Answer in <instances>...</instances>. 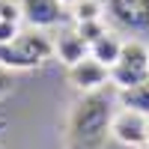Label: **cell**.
<instances>
[{"label":"cell","mask_w":149,"mask_h":149,"mask_svg":"<svg viewBox=\"0 0 149 149\" xmlns=\"http://www.w3.org/2000/svg\"><path fill=\"white\" fill-rule=\"evenodd\" d=\"M51 57H54V39L45 30H33V27L21 30L18 39L0 45V66L9 69V72L36 69Z\"/></svg>","instance_id":"obj_1"},{"label":"cell","mask_w":149,"mask_h":149,"mask_svg":"<svg viewBox=\"0 0 149 149\" xmlns=\"http://www.w3.org/2000/svg\"><path fill=\"white\" fill-rule=\"evenodd\" d=\"M110 102L102 93L84 95V102L74 107L72 113V137L84 143H95L102 134L110 128Z\"/></svg>","instance_id":"obj_2"},{"label":"cell","mask_w":149,"mask_h":149,"mask_svg":"<svg viewBox=\"0 0 149 149\" xmlns=\"http://www.w3.org/2000/svg\"><path fill=\"white\" fill-rule=\"evenodd\" d=\"M143 81H149V45L140 39H125L116 66L110 69V84L116 90H128Z\"/></svg>","instance_id":"obj_3"},{"label":"cell","mask_w":149,"mask_h":149,"mask_svg":"<svg viewBox=\"0 0 149 149\" xmlns=\"http://www.w3.org/2000/svg\"><path fill=\"white\" fill-rule=\"evenodd\" d=\"M146 131H149V119L140 116V113H134V110H125V107L110 116V128H107V134L116 143L131 146V149L146 146Z\"/></svg>","instance_id":"obj_4"},{"label":"cell","mask_w":149,"mask_h":149,"mask_svg":"<svg viewBox=\"0 0 149 149\" xmlns=\"http://www.w3.org/2000/svg\"><path fill=\"white\" fill-rule=\"evenodd\" d=\"M107 15L131 33H149V0H107Z\"/></svg>","instance_id":"obj_5"},{"label":"cell","mask_w":149,"mask_h":149,"mask_svg":"<svg viewBox=\"0 0 149 149\" xmlns=\"http://www.w3.org/2000/svg\"><path fill=\"white\" fill-rule=\"evenodd\" d=\"M69 81H72L74 90H81V93L90 95V93H98L104 84H110V69L102 66L98 60L86 57V60H81V63H74L69 69Z\"/></svg>","instance_id":"obj_6"},{"label":"cell","mask_w":149,"mask_h":149,"mask_svg":"<svg viewBox=\"0 0 149 149\" xmlns=\"http://www.w3.org/2000/svg\"><path fill=\"white\" fill-rule=\"evenodd\" d=\"M18 3H21L24 21L33 30H48V27H57L63 21V9L66 6L60 0H18Z\"/></svg>","instance_id":"obj_7"},{"label":"cell","mask_w":149,"mask_h":149,"mask_svg":"<svg viewBox=\"0 0 149 149\" xmlns=\"http://www.w3.org/2000/svg\"><path fill=\"white\" fill-rule=\"evenodd\" d=\"M54 57H57L63 66L72 69L74 63H81V60L90 57V45L78 36V30H60V33L54 36Z\"/></svg>","instance_id":"obj_8"},{"label":"cell","mask_w":149,"mask_h":149,"mask_svg":"<svg viewBox=\"0 0 149 149\" xmlns=\"http://www.w3.org/2000/svg\"><path fill=\"white\" fill-rule=\"evenodd\" d=\"M122 45H125V39H119L113 30H107L98 42H93V45H90V57H93V60H98L102 66L113 69V66H116V60H119V54H122Z\"/></svg>","instance_id":"obj_9"},{"label":"cell","mask_w":149,"mask_h":149,"mask_svg":"<svg viewBox=\"0 0 149 149\" xmlns=\"http://www.w3.org/2000/svg\"><path fill=\"white\" fill-rule=\"evenodd\" d=\"M116 102H119V107L134 110V113H140V116L149 119V81H143L137 86H128V90H119Z\"/></svg>","instance_id":"obj_10"},{"label":"cell","mask_w":149,"mask_h":149,"mask_svg":"<svg viewBox=\"0 0 149 149\" xmlns=\"http://www.w3.org/2000/svg\"><path fill=\"white\" fill-rule=\"evenodd\" d=\"M104 3L102 0H78L72 6V15H74V24L81 21H104Z\"/></svg>","instance_id":"obj_11"},{"label":"cell","mask_w":149,"mask_h":149,"mask_svg":"<svg viewBox=\"0 0 149 149\" xmlns=\"http://www.w3.org/2000/svg\"><path fill=\"white\" fill-rule=\"evenodd\" d=\"M74 30H78V36L86 42V45H93V42H98L102 36L107 33V27H104V21H81V24H74Z\"/></svg>","instance_id":"obj_12"},{"label":"cell","mask_w":149,"mask_h":149,"mask_svg":"<svg viewBox=\"0 0 149 149\" xmlns=\"http://www.w3.org/2000/svg\"><path fill=\"white\" fill-rule=\"evenodd\" d=\"M0 21H15V24L24 21V15H21V3H18V0H0Z\"/></svg>","instance_id":"obj_13"},{"label":"cell","mask_w":149,"mask_h":149,"mask_svg":"<svg viewBox=\"0 0 149 149\" xmlns=\"http://www.w3.org/2000/svg\"><path fill=\"white\" fill-rule=\"evenodd\" d=\"M18 36H21V27H18L15 21H0V45L18 39Z\"/></svg>","instance_id":"obj_14"},{"label":"cell","mask_w":149,"mask_h":149,"mask_svg":"<svg viewBox=\"0 0 149 149\" xmlns=\"http://www.w3.org/2000/svg\"><path fill=\"white\" fill-rule=\"evenodd\" d=\"M12 84H15V81H12V72H9V69H3V66H0V98H3V95H9V93H12Z\"/></svg>","instance_id":"obj_15"},{"label":"cell","mask_w":149,"mask_h":149,"mask_svg":"<svg viewBox=\"0 0 149 149\" xmlns=\"http://www.w3.org/2000/svg\"><path fill=\"white\" fill-rule=\"evenodd\" d=\"M60 3H63V6H74V3H78V0H60Z\"/></svg>","instance_id":"obj_16"},{"label":"cell","mask_w":149,"mask_h":149,"mask_svg":"<svg viewBox=\"0 0 149 149\" xmlns=\"http://www.w3.org/2000/svg\"><path fill=\"white\" fill-rule=\"evenodd\" d=\"M146 149H149V131H146Z\"/></svg>","instance_id":"obj_17"}]
</instances>
